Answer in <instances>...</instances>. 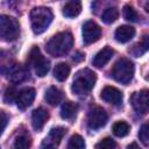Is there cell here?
I'll return each mask as SVG.
<instances>
[{
  "label": "cell",
  "instance_id": "7402d4cb",
  "mask_svg": "<svg viewBox=\"0 0 149 149\" xmlns=\"http://www.w3.org/2000/svg\"><path fill=\"white\" fill-rule=\"evenodd\" d=\"M129 130H130V127L125 121H118L113 125V133L118 137H123V136L128 135Z\"/></svg>",
  "mask_w": 149,
  "mask_h": 149
},
{
  "label": "cell",
  "instance_id": "d4e9b609",
  "mask_svg": "<svg viewBox=\"0 0 149 149\" xmlns=\"http://www.w3.org/2000/svg\"><path fill=\"white\" fill-rule=\"evenodd\" d=\"M68 149H85L84 139L78 134L72 135L68 142Z\"/></svg>",
  "mask_w": 149,
  "mask_h": 149
},
{
  "label": "cell",
  "instance_id": "277c9868",
  "mask_svg": "<svg viewBox=\"0 0 149 149\" xmlns=\"http://www.w3.org/2000/svg\"><path fill=\"white\" fill-rule=\"evenodd\" d=\"M134 64L127 58H121L113 65L111 74L118 83L128 84L134 76Z\"/></svg>",
  "mask_w": 149,
  "mask_h": 149
},
{
  "label": "cell",
  "instance_id": "7a4b0ae2",
  "mask_svg": "<svg viewBox=\"0 0 149 149\" xmlns=\"http://www.w3.org/2000/svg\"><path fill=\"white\" fill-rule=\"evenodd\" d=\"M95 81L97 74L90 69H83L76 73L71 88L77 95H86L91 92Z\"/></svg>",
  "mask_w": 149,
  "mask_h": 149
},
{
  "label": "cell",
  "instance_id": "30bf717a",
  "mask_svg": "<svg viewBox=\"0 0 149 149\" xmlns=\"http://www.w3.org/2000/svg\"><path fill=\"white\" fill-rule=\"evenodd\" d=\"M101 36V28L94 21H86L83 24V41L85 44L97 42Z\"/></svg>",
  "mask_w": 149,
  "mask_h": 149
},
{
  "label": "cell",
  "instance_id": "ba28073f",
  "mask_svg": "<svg viewBox=\"0 0 149 149\" xmlns=\"http://www.w3.org/2000/svg\"><path fill=\"white\" fill-rule=\"evenodd\" d=\"M65 133H66V129L64 127L52 128L49 132V134L44 137V140L42 141L40 149H56L58 147V144L61 143Z\"/></svg>",
  "mask_w": 149,
  "mask_h": 149
},
{
  "label": "cell",
  "instance_id": "603a6c76",
  "mask_svg": "<svg viewBox=\"0 0 149 149\" xmlns=\"http://www.w3.org/2000/svg\"><path fill=\"white\" fill-rule=\"evenodd\" d=\"M148 47H149V42H148V36L146 35V36H143V40H142L140 43L135 44L134 48H133L132 50H129V51H130L134 56L140 57V56H142V55L148 50Z\"/></svg>",
  "mask_w": 149,
  "mask_h": 149
},
{
  "label": "cell",
  "instance_id": "4fadbf2b",
  "mask_svg": "<svg viewBox=\"0 0 149 149\" xmlns=\"http://www.w3.org/2000/svg\"><path fill=\"white\" fill-rule=\"evenodd\" d=\"M49 119V113L42 107L36 108L31 114V125L35 130H41Z\"/></svg>",
  "mask_w": 149,
  "mask_h": 149
},
{
  "label": "cell",
  "instance_id": "2e32d148",
  "mask_svg": "<svg viewBox=\"0 0 149 149\" xmlns=\"http://www.w3.org/2000/svg\"><path fill=\"white\" fill-rule=\"evenodd\" d=\"M8 77L10 79L12 83H22L28 78V71L26 68H23L22 65H16L14 64L12 66V69L8 71Z\"/></svg>",
  "mask_w": 149,
  "mask_h": 149
},
{
  "label": "cell",
  "instance_id": "ffe728a7",
  "mask_svg": "<svg viewBox=\"0 0 149 149\" xmlns=\"http://www.w3.org/2000/svg\"><path fill=\"white\" fill-rule=\"evenodd\" d=\"M70 66L66 63H58L54 69V77L58 81H64L70 74Z\"/></svg>",
  "mask_w": 149,
  "mask_h": 149
},
{
  "label": "cell",
  "instance_id": "8992f818",
  "mask_svg": "<svg viewBox=\"0 0 149 149\" xmlns=\"http://www.w3.org/2000/svg\"><path fill=\"white\" fill-rule=\"evenodd\" d=\"M29 62L31 63L34 71L38 77H44L50 69L49 61L41 54V51L37 47L31 48V50L29 52Z\"/></svg>",
  "mask_w": 149,
  "mask_h": 149
},
{
  "label": "cell",
  "instance_id": "d6986e66",
  "mask_svg": "<svg viewBox=\"0 0 149 149\" xmlns=\"http://www.w3.org/2000/svg\"><path fill=\"white\" fill-rule=\"evenodd\" d=\"M62 98H63L62 92L57 87H55V86H50L45 91V94H44V99L47 100V102L52 105V106L58 105L62 101Z\"/></svg>",
  "mask_w": 149,
  "mask_h": 149
},
{
  "label": "cell",
  "instance_id": "4dcf8cb0",
  "mask_svg": "<svg viewBox=\"0 0 149 149\" xmlns=\"http://www.w3.org/2000/svg\"><path fill=\"white\" fill-rule=\"evenodd\" d=\"M7 121H8V118H7L6 113L0 111V135L3 133V130L7 126Z\"/></svg>",
  "mask_w": 149,
  "mask_h": 149
},
{
  "label": "cell",
  "instance_id": "f546056e",
  "mask_svg": "<svg viewBox=\"0 0 149 149\" xmlns=\"http://www.w3.org/2000/svg\"><path fill=\"white\" fill-rule=\"evenodd\" d=\"M16 95H17V93H16L15 88H14V87H8V88L6 90V92H5L3 100H5L6 104H12V102L16 99Z\"/></svg>",
  "mask_w": 149,
  "mask_h": 149
},
{
  "label": "cell",
  "instance_id": "52a82bcc",
  "mask_svg": "<svg viewBox=\"0 0 149 149\" xmlns=\"http://www.w3.org/2000/svg\"><path fill=\"white\" fill-rule=\"evenodd\" d=\"M108 120V115L105 112L104 108L95 106L90 109L88 115H87V126L92 130H98L102 128Z\"/></svg>",
  "mask_w": 149,
  "mask_h": 149
},
{
  "label": "cell",
  "instance_id": "6da1fadb",
  "mask_svg": "<svg viewBox=\"0 0 149 149\" xmlns=\"http://www.w3.org/2000/svg\"><path fill=\"white\" fill-rule=\"evenodd\" d=\"M73 45V37L69 31H61L54 35L47 43V52L54 57H62L70 51Z\"/></svg>",
  "mask_w": 149,
  "mask_h": 149
},
{
  "label": "cell",
  "instance_id": "3957f363",
  "mask_svg": "<svg viewBox=\"0 0 149 149\" xmlns=\"http://www.w3.org/2000/svg\"><path fill=\"white\" fill-rule=\"evenodd\" d=\"M52 21V12L48 7H35L30 12V24L35 34H42Z\"/></svg>",
  "mask_w": 149,
  "mask_h": 149
},
{
  "label": "cell",
  "instance_id": "cb8c5ba5",
  "mask_svg": "<svg viewBox=\"0 0 149 149\" xmlns=\"http://www.w3.org/2000/svg\"><path fill=\"white\" fill-rule=\"evenodd\" d=\"M30 147V139L27 135H19L12 146V149H29Z\"/></svg>",
  "mask_w": 149,
  "mask_h": 149
},
{
  "label": "cell",
  "instance_id": "e0dca14e",
  "mask_svg": "<svg viewBox=\"0 0 149 149\" xmlns=\"http://www.w3.org/2000/svg\"><path fill=\"white\" fill-rule=\"evenodd\" d=\"M78 112V105L72 101L63 102L61 107V116L64 120H72Z\"/></svg>",
  "mask_w": 149,
  "mask_h": 149
},
{
  "label": "cell",
  "instance_id": "5bb4252c",
  "mask_svg": "<svg viewBox=\"0 0 149 149\" xmlns=\"http://www.w3.org/2000/svg\"><path fill=\"white\" fill-rule=\"evenodd\" d=\"M113 55H114V50L109 47H105L94 56L92 63L95 68H102L104 65H106L111 61Z\"/></svg>",
  "mask_w": 149,
  "mask_h": 149
},
{
  "label": "cell",
  "instance_id": "484cf974",
  "mask_svg": "<svg viewBox=\"0 0 149 149\" xmlns=\"http://www.w3.org/2000/svg\"><path fill=\"white\" fill-rule=\"evenodd\" d=\"M13 61L10 58V55H8L5 51H0V71L5 72L6 70L9 71L13 66Z\"/></svg>",
  "mask_w": 149,
  "mask_h": 149
},
{
  "label": "cell",
  "instance_id": "f1b7e54d",
  "mask_svg": "<svg viewBox=\"0 0 149 149\" xmlns=\"http://www.w3.org/2000/svg\"><path fill=\"white\" fill-rule=\"evenodd\" d=\"M139 139L140 141L147 147L149 144V130H148V123L142 125V127L140 128L139 132Z\"/></svg>",
  "mask_w": 149,
  "mask_h": 149
},
{
  "label": "cell",
  "instance_id": "44dd1931",
  "mask_svg": "<svg viewBox=\"0 0 149 149\" xmlns=\"http://www.w3.org/2000/svg\"><path fill=\"white\" fill-rule=\"evenodd\" d=\"M119 17V10L116 7H108L104 10L102 15H101V20L109 24V23H113L114 21H116V19Z\"/></svg>",
  "mask_w": 149,
  "mask_h": 149
},
{
  "label": "cell",
  "instance_id": "d6a6232c",
  "mask_svg": "<svg viewBox=\"0 0 149 149\" xmlns=\"http://www.w3.org/2000/svg\"><path fill=\"white\" fill-rule=\"evenodd\" d=\"M127 149H140V147H139L136 143H130V144L127 147Z\"/></svg>",
  "mask_w": 149,
  "mask_h": 149
},
{
  "label": "cell",
  "instance_id": "5b68a950",
  "mask_svg": "<svg viewBox=\"0 0 149 149\" xmlns=\"http://www.w3.org/2000/svg\"><path fill=\"white\" fill-rule=\"evenodd\" d=\"M20 26L15 17L0 14V38L7 42L14 41L19 37Z\"/></svg>",
  "mask_w": 149,
  "mask_h": 149
},
{
  "label": "cell",
  "instance_id": "8fae6325",
  "mask_svg": "<svg viewBox=\"0 0 149 149\" xmlns=\"http://www.w3.org/2000/svg\"><path fill=\"white\" fill-rule=\"evenodd\" d=\"M100 98H101L104 101L108 102V104L119 106V105H121V102H122L123 95H122V93H121L116 87L106 86V87L102 88L101 94H100Z\"/></svg>",
  "mask_w": 149,
  "mask_h": 149
},
{
  "label": "cell",
  "instance_id": "9c48e42d",
  "mask_svg": "<svg viewBox=\"0 0 149 149\" xmlns=\"http://www.w3.org/2000/svg\"><path fill=\"white\" fill-rule=\"evenodd\" d=\"M130 104L135 112L139 114H146L149 108V95L148 90H141L137 92H134L130 97Z\"/></svg>",
  "mask_w": 149,
  "mask_h": 149
},
{
  "label": "cell",
  "instance_id": "836d02e7",
  "mask_svg": "<svg viewBox=\"0 0 149 149\" xmlns=\"http://www.w3.org/2000/svg\"><path fill=\"white\" fill-rule=\"evenodd\" d=\"M0 149H1V148H0Z\"/></svg>",
  "mask_w": 149,
  "mask_h": 149
},
{
  "label": "cell",
  "instance_id": "7c38bea8",
  "mask_svg": "<svg viewBox=\"0 0 149 149\" xmlns=\"http://www.w3.org/2000/svg\"><path fill=\"white\" fill-rule=\"evenodd\" d=\"M34 99H35V90L33 87H26L17 93L15 102H16V106L23 111L33 104Z\"/></svg>",
  "mask_w": 149,
  "mask_h": 149
},
{
  "label": "cell",
  "instance_id": "4316f807",
  "mask_svg": "<svg viewBox=\"0 0 149 149\" xmlns=\"http://www.w3.org/2000/svg\"><path fill=\"white\" fill-rule=\"evenodd\" d=\"M122 14H123V17L127 20V21H130V22H136L137 21V13L136 10L129 6V5H126L122 9Z\"/></svg>",
  "mask_w": 149,
  "mask_h": 149
},
{
  "label": "cell",
  "instance_id": "ac0fdd59",
  "mask_svg": "<svg viewBox=\"0 0 149 149\" xmlns=\"http://www.w3.org/2000/svg\"><path fill=\"white\" fill-rule=\"evenodd\" d=\"M81 12V3L79 1H69L63 7V15L66 17H76Z\"/></svg>",
  "mask_w": 149,
  "mask_h": 149
},
{
  "label": "cell",
  "instance_id": "9a60e30c",
  "mask_svg": "<svg viewBox=\"0 0 149 149\" xmlns=\"http://www.w3.org/2000/svg\"><path fill=\"white\" fill-rule=\"evenodd\" d=\"M135 35V28L130 27V26H120L119 28H116L114 37L118 42L120 43H126L128 41H130Z\"/></svg>",
  "mask_w": 149,
  "mask_h": 149
},
{
  "label": "cell",
  "instance_id": "83f0119b",
  "mask_svg": "<svg viewBox=\"0 0 149 149\" xmlns=\"http://www.w3.org/2000/svg\"><path fill=\"white\" fill-rule=\"evenodd\" d=\"M116 143L111 137H105L95 144V149H115Z\"/></svg>",
  "mask_w": 149,
  "mask_h": 149
},
{
  "label": "cell",
  "instance_id": "1f68e13d",
  "mask_svg": "<svg viewBox=\"0 0 149 149\" xmlns=\"http://www.w3.org/2000/svg\"><path fill=\"white\" fill-rule=\"evenodd\" d=\"M81 59H84V55H81L80 52H77V55L73 57V61H76V62H79Z\"/></svg>",
  "mask_w": 149,
  "mask_h": 149
}]
</instances>
